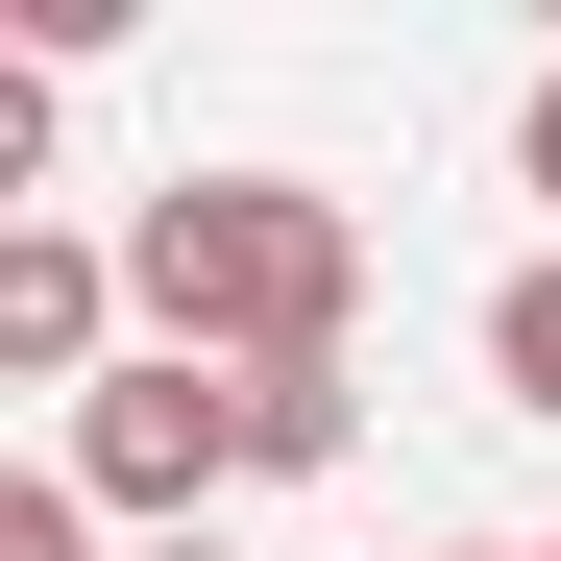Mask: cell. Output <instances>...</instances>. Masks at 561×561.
<instances>
[{
	"mask_svg": "<svg viewBox=\"0 0 561 561\" xmlns=\"http://www.w3.org/2000/svg\"><path fill=\"white\" fill-rule=\"evenodd\" d=\"M123 294H147L171 366H342L366 220L318 196V171H171V196L123 220Z\"/></svg>",
	"mask_w": 561,
	"mask_h": 561,
	"instance_id": "1",
	"label": "cell"
},
{
	"mask_svg": "<svg viewBox=\"0 0 561 561\" xmlns=\"http://www.w3.org/2000/svg\"><path fill=\"white\" fill-rule=\"evenodd\" d=\"M73 489H99V513H147V537H196V489H244V366H123V391H73Z\"/></svg>",
	"mask_w": 561,
	"mask_h": 561,
	"instance_id": "2",
	"label": "cell"
},
{
	"mask_svg": "<svg viewBox=\"0 0 561 561\" xmlns=\"http://www.w3.org/2000/svg\"><path fill=\"white\" fill-rule=\"evenodd\" d=\"M147 561H244V537H147Z\"/></svg>",
	"mask_w": 561,
	"mask_h": 561,
	"instance_id": "7",
	"label": "cell"
},
{
	"mask_svg": "<svg viewBox=\"0 0 561 561\" xmlns=\"http://www.w3.org/2000/svg\"><path fill=\"white\" fill-rule=\"evenodd\" d=\"M489 391H513V415H537V439H561V244H537V268H513V294H489Z\"/></svg>",
	"mask_w": 561,
	"mask_h": 561,
	"instance_id": "5",
	"label": "cell"
},
{
	"mask_svg": "<svg viewBox=\"0 0 561 561\" xmlns=\"http://www.w3.org/2000/svg\"><path fill=\"white\" fill-rule=\"evenodd\" d=\"M0 391H123V268L73 220H0Z\"/></svg>",
	"mask_w": 561,
	"mask_h": 561,
	"instance_id": "3",
	"label": "cell"
},
{
	"mask_svg": "<svg viewBox=\"0 0 561 561\" xmlns=\"http://www.w3.org/2000/svg\"><path fill=\"white\" fill-rule=\"evenodd\" d=\"M513 171H537V196H561V73H537V123H513Z\"/></svg>",
	"mask_w": 561,
	"mask_h": 561,
	"instance_id": "6",
	"label": "cell"
},
{
	"mask_svg": "<svg viewBox=\"0 0 561 561\" xmlns=\"http://www.w3.org/2000/svg\"><path fill=\"white\" fill-rule=\"evenodd\" d=\"M439 561H513V537H439Z\"/></svg>",
	"mask_w": 561,
	"mask_h": 561,
	"instance_id": "8",
	"label": "cell"
},
{
	"mask_svg": "<svg viewBox=\"0 0 561 561\" xmlns=\"http://www.w3.org/2000/svg\"><path fill=\"white\" fill-rule=\"evenodd\" d=\"M342 439H366V391H342V366H244V489H318Z\"/></svg>",
	"mask_w": 561,
	"mask_h": 561,
	"instance_id": "4",
	"label": "cell"
}]
</instances>
